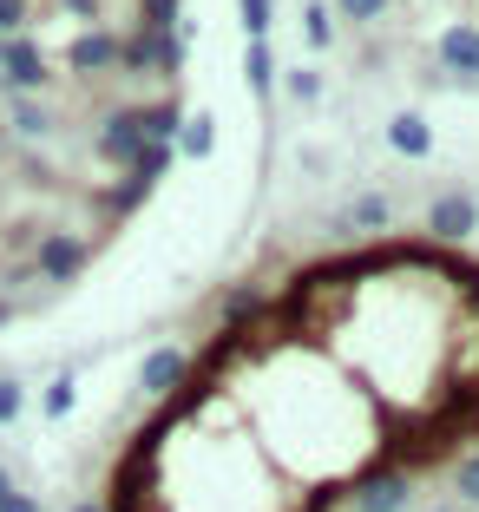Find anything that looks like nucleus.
<instances>
[{
  "mask_svg": "<svg viewBox=\"0 0 479 512\" xmlns=\"http://www.w3.org/2000/svg\"><path fill=\"white\" fill-rule=\"evenodd\" d=\"M302 20H309V46H329V14H322V0H315Z\"/></svg>",
  "mask_w": 479,
  "mask_h": 512,
  "instance_id": "nucleus-5",
  "label": "nucleus"
},
{
  "mask_svg": "<svg viewBox=\"0 0 479 512\" xmlns=\"http://www.w3.org/2000/svg\"><path fill=\"white\" fill-rule=\"evenodd\" d=\"M14 407H20V388H14V381H0V421H7Z\"/></svg>",
  "mask_w": 479,
  "mask_h": 512,
  "instance_id": "nucleus-11",
  "label": "nucleus"
},
{
  "mask_svg": "<svg viewBox=\"0 0 479 512\" xmlns=\"http://www.w3.org/2000/svg\"><path fill=\"white\" fill-rule=\"evenodd\" d=\"M473 224H479V204H473V197H434V211H427V230H434L440 243L473 237Z\"/></svg>",
  "mask_w": 479,
  "mask_h": 512,
  "instance_id": "nucleus-1",
  "label": "nucleus"
},
{
  "mask_svg": "<svg viewBox=\"0 0 479 512\" xmlns=\"http://www.w3.org/2000/svg\"><path fill=\"white\" fill-rule=\"evenodd\" d=\"M0 512H33V499L27 493H0Z\"/></svg>",
  "mask_w": 479,
  "mask_h": 512,
  "instance_id": "nucleus-13",
  "label": "nucleus"
},
{
  "mask_svg": "<svg viewBox=\"0 0 479 512\" xmlns=\"http://www.w3.org/2000/svg\"><path fill=\"white\" fill-rule=\"evenodd\" d=\"M250 79H256V86H270V53H263V40L250 46Z\"/></svg>",
  "mask_w": 479,
  "mask_h": 512,
  "instance_id": "nucleus-8",
  "label": "nucleus"
},
{
  "mask_svg": "<svg viewBox=\"0 0 479 512\" xmlns=\"http://www.w3.org/2000/svg\"><path fill=\"white\" fill-rule=\"evenodd\" d=\"M388 138H394V151H407V158H420V151L434 145V132H427V119H420V112H401V119L388 125Z\"/></svg>",
  "mask_w": 479,
  "mask_h": 512,
  "instance_id": "nucleus-3",
  "label": "nucleus"
},
{
  "mask_svg": "<svg viewBox=\"0 0 479 512\" xmlns=\"http://www.w3.org/2000/svg\"><path fill=\"white\" fill-rule=\"evenodd\" d=\"M355 224H388V204H375V197H361V204H355Z\"/></svg>",
  "mask_w": 479,
  "mask_h": 512,
  "instance_id": "nucleus-6",
  "label": "nucleus"
},
{
  "mask_svg": "<svg viewBox=\"0 0 479 512\" xmlns=\"http://www.w3.org/2000/svg\"><path fill=\"white\" fill-rule=\"evenodd\" d=\"M440 60H447L453 66V73H466V79H473L479 73V33H447V40H440Z\"/></svg>",
  "mask_w": 479,
  "mask_h": 512,
  "instance_id": "nucleus-2",
  "label": "nucleus"
},
{
  "mask_svg": "<svg viewBox=\"0 0 479 512\" xmlns=\"http://www.w3.org/2000/svg\"><path fill=\"white\" fill-rule=\"evenodd\" d=\"M46 407H53V414H66V407H73V381H60V388L46 394Z\"/></svg>",
  "mask_w": 479,
  "mask_h": 512,
  "instance_id": "nucleus-10",
  "label": "nucleus"
},
{
  "mask_svg": "<svg viewBox=\"0 0 479 512\" xmlns=\"http://www.w3.org/2000/svg\"><path fill=\"white\" fill-rule=\"evenodd\" d=\"M79 512H99V506H79Z\"/></svg>",
  "mask_w": 479,
  "mask_h": 512,
  "instance_id": "nucleus-14",
  "label": "nucleus"
},
{
  "mask_svg": "<svg viewBox=\"0 0 479 512\" xmlns=\"http://www.w3.org/2000/svg\"><path fill=\"white\" fill-rule=\"evenodd\" d=\"M178 375H184V355H171V348H165V355H151V368H145V388H151V394H165Z\"/></svg>",
  "mask_w": 479,
  "mask_h": 512,
  "instance_id": "nucleus-4",
  "label": "nucleus"
},
{
  "mask_svg": "<svg viewBox=\"0 0 479 512\" xmlns=\"http://www.w3.org/2000/svg\"><path fill=\"white\" fill-rule=\"evenodd\" d=\"M381 7H388V0H342V14H348V20H375Z\"/></svg>",
  "mask_w": 479,
  "mask_h": 512,
  "instance_id": "nucleus-7",
  "label": "nucleus"
},
{
  "mask_svg": "<svg viewBox=\"0 0 479 512\" xmlns=\"http://www.w3.org/2000/svg\"><path fill=\"white\" fill-rule=\"evenodd\" d=\"M460 486H466V499H479V460H466V467H460Z\"/></svg>",
  "mask_w": 479,
  "mask_h": 512,
  "instance_id": "nucleus-12",
  "label": "nucleus"
},
{
  "mask_svg": "<svg viewBox=\"0 0 479 512\" xmlns=\"http://www.w3.org/2000/svg\"><path fill=\"white\" fill-rule=\"evenodd\" d=\"M243 14H250V33L270 27V0H243Z\"/></svg>",
  "mask_w": 479,
  "mask_h": 512,
  "instance_id": "nucleus-9",
  "label": "nucleus"
}]
</instances>
